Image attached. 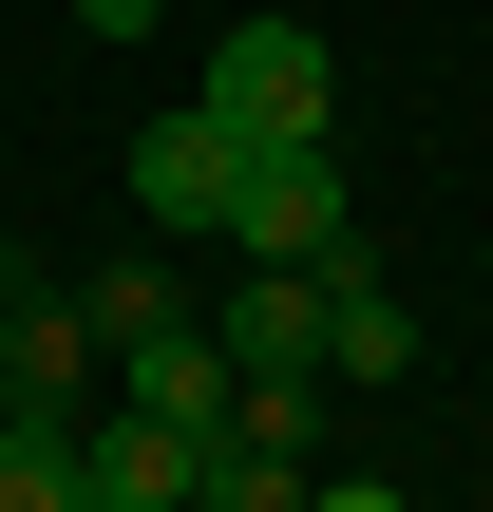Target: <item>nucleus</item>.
Instances as JSON below:
<instances>
[{
	"mask_svg": "<svg viewBox=\"0 0 493 512\" xmlns=\"http://www.w3.org/2000/svg\"><path fill=\"white\" fill-rule=\"evenodd\" d=\"M133 209H152V228H228V209H247V133H228L209 95L152 114V133H133Z\"/></svg>",
	"mask_w": 493,
	"mask_h": 512,
	"instance_id": "obj_4",
	"label": "nucleus"
},
{
	"mask_svg": "<svg viewBox=\"0 0 493 512\" xmlns=\"http://www.w3.org/2000/svg\"><path fill=\"white\" fill-rule=\"evenodd\" d=\"M323 380H418V304L380 285V247L323 266Z\"/></svg>",
	"mask_w": 493,
	"mask_h": 512,
	"instance_id": "obj_7",
	"label": "nucleus"
},
{
	"mask_svg": "<svg viewBox=\"0 0 493 512\" xmlns=\"http://www.w3.org/2000/svg\"><path fill=\"white\" fill-rule=\"evenodd\" d=\"M209 114H228V133H323V114H342V57H323L304 19H228V38H209Z\"/></svg>",
	"mask_w": 493,
	"mask_h": 512,
	"instance_id": "obj_2",
	"label": "nucleus"
},
{
	"mask_svg": "<svg viewBox=\"0 0 493 512\" xmlns=\"http://www.w3.org/2000/svg\"><path fill=\"white\" fill-rule=\"evenodd\" d=\"M228 380H247V361H228V323H209V304H152V323H114V399H133V418L209 437V418H228Z\"/></svg>",
	"mask_w": 493,
	"mask_h": 512,
	"instance_id": "obj_3",
	"label": "nucleus"
},
{
	"mask_svg": "<svg viewBox=\"0 0 493 512\" xmlns=\"http://www.w3.org/2000/svg\"><path fill=\"white\" fill-rule=\"evenodd\" d=\"M0 512H95V399H0Z\"/></svg>",
	"mask_w": 493,
	"mask_h": 512,
	"instance_id": "obj_6",
	"label": "nucleus"
},
{
	"mask_svg": "<svg viewBox=\"0 0 493 512\" xmlns=\"http://www.w3.org/2000/svg\"><path fill=\"white\" fill-rule=\"evenodd\" d=\"M76 19H95V38H152V19H171V0H76Z\"/></svg>",
	"mask_w": 493,
	"mask_h": 512,
	"instance_id": "obj_10",
	"label": "nucleus"
},
{
	"mask_svg": "<svg viewBox=\"0 0 493 512\" xmlns=\"http://www.w3.org/2000/svg\"><path fill=\"white\" fill-rule=\"evenodd\" d=\"M190 475H209V437H171V418H95V512H190Z\"/></svg>",
	"mask_w": 493,
	"mask_h": 512,
	"instance_id": "obj_8",
	"label": "nucleus"
},
{
	"mask_svg": "<svg viewBox=\"0 0 493 512\" xmlns=\"http://www.w3.org/2000/svg\"><path fill=\"white\" fill-rule=\"evenodd\" d=\"M0 399H95V304L76 285H0Z\"/></svg>",
	"mask_w": 493,
	"mask_h": 512,
	"instance_id": "obj_5",
	"label": "nucleus"
},
{
	"mask_svg": "<svg viewBox=\"0 0 493 512\" xmlns=\"http://www.w3.org/2000/svg\"><path fill=\"white\" fill-rule=\"evenodd\" d=\"M209 323H228V361H323V266H266V247H247V285H228Z\"/></svg>",
	"mask_w": 493,
	"mask_h": 512,
	"instance_id": "obj_9",
	"label": "nucleus"
},
{
	"mask_svg": "<svg viewBox=\"0 0 493 512\" xmlns=\"http://www.w3.org/2000/svg\"><path fill=\"white\" fill-rule=\"evenodd\" d=\"M228 247H266V266H342V247H361L342 152H323V133H247V209H228Z\"/></svg>",
	"mask_w": 493,
	"mask_h": 512,
	"instance_id": "obj_1",
	"label": "nucleus"
}]
</instances>
